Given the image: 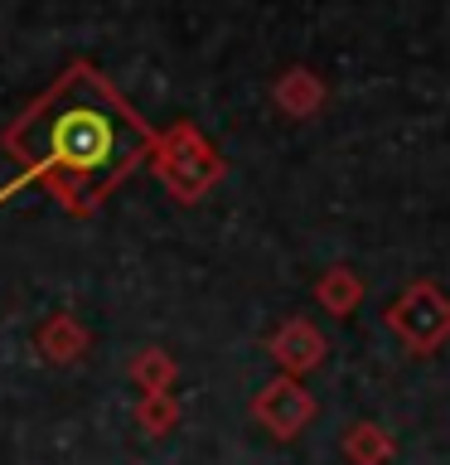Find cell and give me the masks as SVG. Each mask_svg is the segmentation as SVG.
<instances>
[{
  "mask_svg": "<svg viewBox=\"0 0 450 465\" xmlns=\"http://www.w3.org/2000/svg\"><path fill=\"white\" fill-rule=\"evenodd\" d=\"M5 151L24 170L15 184L39 180L64 209L87 213L151 155V126L93 64H73L5 131Z\"/></svg>",
  "mask_w": 450,
  "mask_h": 465,
  "instance_id": "obj_1",
  "label": "cell"
}]
</instances>
